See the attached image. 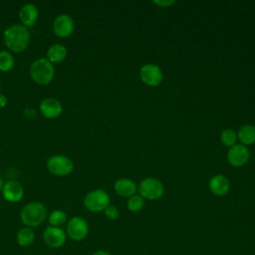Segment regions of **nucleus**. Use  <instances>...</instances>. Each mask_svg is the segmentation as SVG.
I'll use <instances>...</instances> for the list:
<instances>
[{
    "instance_id": "1",
    "label": "nucleus",
    "mask_w": 255,
    "mask_h": 255,
    "mask_svg": "<svg viewBox=\"0 0 255 255\" xmlns=\"http://www.w3.org/2000/svg\"><path fill=\"white\" fill-rule=\"evenodd\" d=\"M3 41L11 52L21 53L29 46L30 32L21 24H12L4 30Z\"/></svg>"
},
{
    "instance_id": "2",
    "label": "nucleus",
    "mask_w": 255,
    "mask_h": 255,
    "mask_svg": "<svg viewBox=\"0 0 255 255\" xmlns=\"http://www.w3.org/2000/svg\"><path fill=\"white\" fill-rule=\"evenodd\" d=\"M47 218V208L44 203L32 201L24 205L20 211L21 222L30 228L41 225Z\"/></svg>"
},
{
    "instance_id": "3",
    "label": "nucleus",
    "mask_w": 255,
    "mask_h": 255,
    "mask_svg": "<svg viewBox=\"0 0 255 255\" xmlns=\"http://www.w3.org/2000/svg\"><path fill=\"white\" fill-rule=\"evenodd\" d=\"M29 74L35 83L48 85L54 79L55 68L47 58H38L30 65Z\"/></svg>"
},
{
    "instance_id": "4",
    "label": "nucleus",
    "mask_w": 255,
    "mask_h": 255,
    "mask_svg": "<svg viewBox=\"0 0 255 255\" xmlns=\"http://www.w3.org/2000/svg\"><path fill=\"white\" fill-rule=\"evenodd\" d=\"M110 195L104 189H94L84 197V206L91 212H100L110 205Z\"/></svg>"
},
{
    "instance_id": "5",
    "label": "nucleus",
    "mask_w": 255,
    "mask_h": 255,
    "mask_svg": "<svg viewBox=\"0 0 255 255\" xmlns=\"http://www.w3.org/2000/svg\"><path fill=\"white\" fill-rule=\"evenodd\" d=\"M47 169L57 176H67L74 170L73 160L64 154H54L47 160Z\"/></svg>"
},
{
    "instance_id": "6",
    "label": "nucleus",
    "mask_w": 255,
    "mask_h": 255,
    "mask_svg": "<svg viewBox=\"0 0 255 255\" xmlns=\"http://www.w3.org/2000/svg\"><path fill=\"white\" fill-rule=\"evenodd\" d=\"M137 190L142 198L155 200L163 195L164 186L159 179L154 177H146L140 181Z\"/></svg>"
},
{
    "instance_id": "7",
    "label": "nucleus",
    "mask_w": 255,
    "mask_h": 255,
    "mask_svg": "<svg viewBox=\"0 0 255 255\" xmlns=\"http://www.w3.org/2000/svg\"><path fill=\"white\" fill-rule=\"evenodd\" d=\"M67 237L74 241H82L89 234V224L87 220L81 216H74L66 223Z\"/></svg>"
},
{
    "instance_id": "8",
    "label": "nucleus",
    "mask_w": 255,
    "mask_h": 255,
    "mask_svg": "<svg viewBox=\"0 0 255 255\" xmlns=\"http://www.w3.org/2000/svg\"><path fill=\"white\" fill-rule=\"evenodd\" d=\"M52 29L55 36L59 38H67L73 34L75 22L69 14H60L54 19Z\"/></svg>"
},
{
    "instance_id": "9",
    "label": "nucleus",
    "mask_w": 255,
    "mask_h": 255,
    "mask_svg": "<svg viewBox=\"0 0 255 255\" xmlns=\"http://www.w3.org/2000/svg\"><path fill=\"white\" fill-rule=\"evenodd\" d=\"M140 80L149 87L158 86L163 80L161 69L154 64H144L139 70Z\"/></svg>"
},
{
    "instance_id": "10",
    "label": "nucleus",
    "mask_w": 255,
    "mask_h": 255,
    "mask_svg": "<svg viewBox=\"0 0 255 255\" xmlns=\"http://www.w3.org/2000/svg\"><path fill=\"white\" fill-rule=\"evenodd\" d=\"M43 240L45 244L51 248H60L65 245L67 234L61 227L48 226L43 232Z\"/></svg>"
},
{
    "instance_id": "11",
    "label": "nucleus",
    "mask_w": 255,
    "mask_h": 255,
    "mask_svg": "<svg viewBox=\"0 0 255 255\" xmlns=\"http://www.w3.org/2000/svg\"><path fill=\"white\" fill-rule=\"evenodd\" d=\"M1 192L4 199L12 203L19 202L24 197V188L17 180H8L4 182Z\"/></svg>"
},
{
    "instance_id": "12",
    "label": "nucleus",
    "mask_w": 255,
    "mask_h": 255,
    "mask_svg": "<svg viewBox=\"0 0 255 255\" xmlns=\"http://www.w3.org/2000/svg\"><path fill=\"white\" fill-rule=\"evenodd\" d=\"M250 153L247 148V146L236 143L233 146H231L227 152V160L228 162L235 167H239L244 165L248 159H249Z\"/></svg>"
},
{
    "instance_id": "13",
    "label": "nucleus",
    "mask_w": 255,
    "mask_h": 255,
    "mask_svg": "<svg viewBox=\"0 0 255 255\" xmlns=\"http://www.w3.org/2000/svg\"><path fill=\"white\" fill-rule=\"evenodd\" d=\"M40 113L46 119H57L63 112V106L61 102L55 98H46L39 105Z\"/></svg>"
},
{
    "instance_id": "14",
    "label": "nucleus",
    "mask_w": 255,
    "mask_h": 255,
    "mask_svg": "<svg viewBox=\"0 0 255 255\" xmlns=\"http://www.w3.org/2000/svg\"><path fill=\"white\" fill-rule=\"evenodd\" d=\"M39 17V10L35 4L27 3L24 4L19 10V19L21 25L26 28L32 27L35 25Z\"/></svg>"
},
{
    "instance_id": "15",
    "label": "nucleus",
    "mask_w": 255,
    "mask_h": 255,
    "mask_svg": "<svg viewBox=\"0 0 255 255\" xmlns=\"http://www.w3.org/2000/svg\"><path fill=\"white\" fill-rule=\"evenodd\" d=\"M209 189L210 191L218 196H222L225 195L230 188V182L227 179V177H225L222 174H216L214 176L211 177V179L209 180Z\"/></svg>"
},
{
    "instance_id": "16",
    "label": "nucleus",
    "mask_w": 255,
    "mask_h": 255,
    "mask_svg": "<svg viewBox=\"0 0 255 255\" xmlns=\"http://www.w3.org/2000/svg\"><path fill=\"white\" fill-rule=\"evenodd\" d=\"M115 191L122 197H130L134 195L137 187L133 180L128 178H120L114 185Z\"/></svg>"
},
{
    "instance_id": "17",
    "label": "nucleus",
    "mask_w": 255,
    "mask_h": 255,
    "mask_svg": "<svg viewBox=\"0 0 255 255\" xmlns=\"http://www.w3.org/2000/svg\"><path fill=\"white\" fill-rule=\"evenodd\" d=\"M68 55L66 46L60 43L51 45L47 50V59L54 65L63 62Z\"/></svg>"
},
{
    "instance_id": "18",
    "label": "nucleus",
    "mask_w": 255,
    "mask_h": 255,
    "mask_svg": "<svg viewBox=\"0 0 255 255\" xmlns=\"http://www.w3.org/2000/svg\"><path fill=\"white\" fill-rule=\"evenodd\" d=\"M237 138L245 146L253 144L255 142V126L245 125L241 127L237 132Z\"/></svg>"
},
{
    "instance_id": "19",
    "label": "nucleus",
    "mask_w": 255,
    "mask_h": 255,
    "mask_svg": "<svg viewBox=\"0 0 255 255\" xmlns=\"http://www.w3.org/2000/svg\"><path fill=\"white\" fill-rule=\"evenodd\" d=\"M16 240L21 247H28L33 244L35 240V233L30 227H22L16 234Z\"/></svg>"
},
{
    "instance_id": "20",
    "label": "nucleus",
    "mask_w": 255,
    "mask_h": 255,
    "mask_svg": "<svg viewBox=\"0 0 255 255\" xmlns=\"http://www.w3.org/2000/svg\"><path fill=\"white\" fill-rule=\"evenodd\" d=\"M48 221L50 226L54 227H61L67 223L68 218L65 211L61 209H55L48 215Z\"/></svg>"
},
{
    "instance_id": "21",
    "label": "nucleus",
    "mask_w": 255,
    "mask_h": 255,
    "mask_svg": "<svg viewBox=\"0 0 255 255\" xmlns=\"http://www.w3.org/2000/svg\"><path fill=\"white\" fill-rule=\"evenodd\" d=\"M15 66V59L13 55L8 51L0 52V71L1 72H9Z\"/></svg>"
},
{
    "instance_id": "22",
    "label": "nucleus",
    "mask_w": 255,
    "mask_h": 255,
    "mask_svg": "<svg viewBox=\"0 0 255 255\" xmlns=\"http://www.w3.org/2000/svg\"><path fill=\"white\" fill-rule=\"evenodd\" d=\"M221 142L226 146H233L237 141V133L232 128H225L220 134Z\"/></svg>"
},
{
    "instance_id": "23",
    "label": "nucleus",
    "mask_w": 255,
    "mask_h": 255,
    "mask_svg": "<svg viewBox=\"0 0 255 255\" xmlns=\"http://www.w3.org/2000/svg\"><path fill=\"white\" fill-rule=\"evenodd\" d=\"M143 205H144V200L140 195H132L128 197L127 202L128 209L131 212L139 211L143 207Z\"/></svg>"
},
{
    "instance_id": "24",
    "label": "nucleus",
    "mask_w": 255,
    "mask_h": 255,
    "mask_svg": "<svg viewBox=\"0 0 255 255\" xmlns=\"http://www.w3.org/2000/svg\"><path fill=\"white\" fill-rule=\"evenodd\" d=\"M104 212H105V216L110 220H116L120 215L119 209L115 205H111V204L104 210Z\"/></svg>"
},
{
    "instance_id": "25",
    "label": "nucleus",
    "mask_w": 255,
    "mask_h": 255,
    "mask_svg": "<svg viewBox=\"0 0 255 255\" xmlns=\"http://www.w3.org/2000/svg\"><path fill=\"white\" fill-rule=\"evenodd\" d=\"M155 5H158V6H161V7H167V6H170L174 3L173 0H169V1H161V0H158V1H152Z\"/></svg>"
},
{
    "instance_id": "26",
    "label": "nucleus",
    "mask_w": 255,
    "mask_h": 255,
    "mask_svg": "<svg viewBox=\"0 0 255 255\" xmlns=\"http://www.w3.org/2000/svg\"><path fill=\"white\" fill-rule=\"evenodd\" d=\"M8 104V99L5 95L3 94H0V109H3L7 106Z\"/></svg>"
},
{
    "instance_id": "27",
    "label": "nucleus",
    "mask_w": 255,
    "mask_h": 255,
    "mask_svg": "<svg viewBox=\"0 0 255 255\" xmlns=\"http://www.w3.org/2000/svg\"><path fill=\"white\" fill-rule=\"evenodd\" d=\"M92 255H111V254L106 250H97Z\"/></svg>"
},
{
    "instance_id": "28",
    "label": "nucleus",
    "mask_w": 255,
    "mask_h": 255,
    "mask_svg": "<svg viewBox=\"0 0 255 255\" xmlns=\"http://www.w3.org/2000/svg\"><path fill=\"white\" fill-rule=\"evenodd\" d=\"M3 181H2V178H1V176H0V191H1V189H2V186H3Z\"/></svg>"
},
{
    "instance_id": "29",
    "label": "nucleus",
    "mask_w": 255,
    "mask_h": 255,
    "mask_svg": "<svg viewBox=\"0 0 255 255\" xmlns=\"http://www.w3.org/2000/svg\"><path fill=\"white\" fill-rule=\"evenodd\" d=\"M0 89H1V82H0Z\"/></svg>"
}]
</instances>
